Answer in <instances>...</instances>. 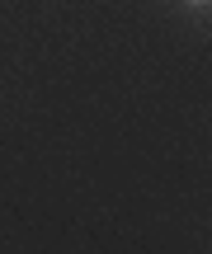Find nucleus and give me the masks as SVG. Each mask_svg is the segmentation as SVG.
Listing matches in <instances>:
<instances>
[{
    "label": "nucleus",
    "mask_w": 212,
    "mask_h": 254,
    "mask_svg": "<svg viewBox=\"0 0 212 254\" xmlns=\"http://www.w3.org/2000/svg\"><path fill=\"white\" fill-rule=\"evenodd\" d=\"M194 5H198V0H194Z\"/></svg>",
    "instance_id": "f257e3e1"
}]
</instances>
